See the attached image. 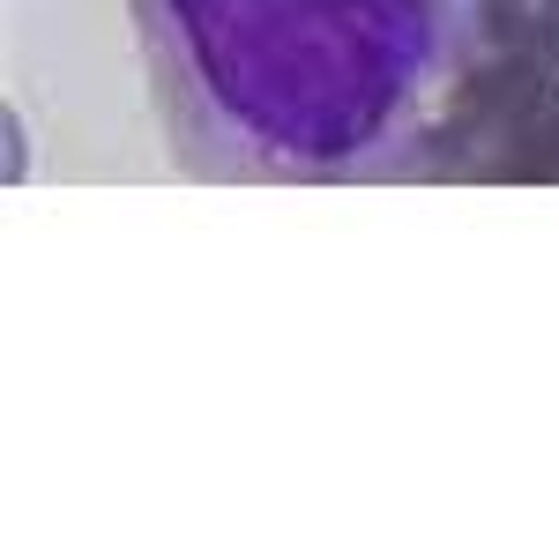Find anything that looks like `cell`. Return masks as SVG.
I'll return each mask as SVG.
<instances>
[{"instance_id": "obj_1", "label": "cell", "mask_w": 559, "mask_h": 559, "mask_svg": "<svg viewBox=\"0 0 559 559\" xmlns=\"http://www.w3.org/2000/svg\"><path fill=\"white\" fill-rule=\"evenodd\" d=\"M179 173L231 187L418 179L471 0H128Z\"/></svg>"}, {"instance_id": "obj_2", "label": "cell", "mask_w": 559, "mask_h": 559, "mask_svg": "<svg viewBox=\"0 0 559 559\" xmlns=\"http://www.w3.org/2000/svg\"><path fill=\"white\" fill-rule=\"evenodd\" d=\"M559 105V0H471L463 68L426 134L418 179L522 187V157Z\"/></svg>"}, {"instance_id": "obj_3", "label": "cell", "mask_w": 559, "mask_h": 559, "mask_svg": "<svg viewBox=\"0 0 559 559\" xmlns=\"http://www.w3.org/2000/svg\"><path fill=\"white\" fill-rule=\"evenodd\" d=\"M522 187H559V105H552V120L537 128L530 157H522Z\"/></svg>"}]
</instances>
